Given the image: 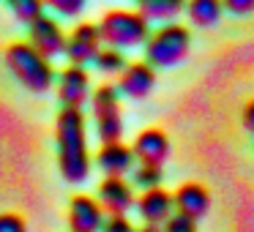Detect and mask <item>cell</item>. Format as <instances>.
<instances>
[{
	"mask_svg": "<svg viewBox=\"0 0 254 232\" xmlns=\"http://www.w3.org/2000/svg\"><path fill=\"white\" fill-rule=\"evenodd\" d=\"M55 142H58V170L66 183H82L90 175V150L88 131H85L82 110L63 107L55 123Z\"/></svg>",
	"mask_w": 254,
	"mask_h": 232,
	"instance_id": "1",
	"label": "cell"
},
{
	"mask_svg": "<svg viewBox=\"0 0 254 232\" xmlns=\"http://www.w3.org/2000/svg\"><path fill=\"white\" fill-rule=\"evenodd\" d=\"M6 66L14 74V79L30 93H47L55 82V68L50 58L33 50L28 41H14L6 47Z\"/></svg>",
	"mask_w": 254,
	"mask_h": 232,
	"instance_id": "2",
	"label": "cell"
},
{
	"mask_svg": "<svg viewBox=\"0 0 254 232\" xmlns=\"http://www.w3.org/2000/svg\"><path fill=\"white\" fill-rule=\"evenodd\" d=\"M189 50H191L189 28L178 22H167L145 39V63H150L153 68L175 66L189 55Z\"/></svg>",
	"mask_w": 254,
	"mask_h": 232,
	"instance_id": "3",
	"label": "cell"
},
{
	"mask_svg": "<svg viewBox=\"0 0 254 232\" xmlns=\"http://www.w3.org/2000/svg\"><path fill=\"white\" fill-rule=\"evenodd\" d=\"M99 33L101 41L107 47H139L145 44V39L150 36V22L142 17L139 11H126V8H112L101 17L99 22Z\"/></svg>",
	"mask_w": 254,
	"mask_h": 232,
	"instance_id": "4",
	"label": "cell"
},
{
	"mask_svg": "<svg viewBox=\"0 0 254 232\" xmlns=\"http://www.w3.org/2000/svg\"><path fill=\"white\" fill-rule=\"evenodd\" d=\"M93 107V120L101 142H118L123 134V117H121V93L115 85H99L90 93Z\"/></svg>",
	"mask_w": 254,
	"mask_h": 232,
	"instance_id": "5",
	"label": "cell"
},
{
	"mask_svg": "<svg viewBox=\"0 0 254 232\" xmlns=\"http://www.w3.org/2000/svg\"><path fill=\"white\" fill-rule=\"evenodd\" d=\"M104 47L99 33V25L93 22H79L71 33L66 36V58L74 63V66H85V63H93L96 52Z\"/></svg>",
	"mask_w": 254,
	"mask_h": 232,
	"instance_id": "6",
	"label": "cell"
},
{
	"mask_svg": "<svg viewBox=\"0 0 254 232\" xmlns=\"http://www.w3.org/2000/svg\"><path fill=\"white\" fill-rule=\"evenodd\" d=\"M58 99L63 107L71 110H82L90 101V77L85 71V66H66L58 77Z\"/></svg>",
	"mask_w": 254,
	"mask_h": 232,
	"instance_id": "7",
	"label": "cell"
},
{
	"mask_svg": "<svg viewBox=\"0 0 254 232\" xmlns=\"http://www.w3.org/2000/svg\"><path fill=\"white\" fill-rule=\"evenodd\" d=\"M28 36H30L28 44L33 50H39L44 58H55L66 50V33H63L61 22L47 17V14H41L36 22L28 25Z\"/></svg>",
	"mask_w": 254,
	"mask_h": 232,
	"instance_id": "8",
	"label": "cell"
},
{
	"mask_svg": "<svg viewBox=\"0 0 254 232\" xmlns=\"http://www.w3.org/2000/svg\"><path fill=\"white\" fill-rule=\"evenodd\" d=\"M153 88H156V71L145 60L126 63V68L118 74V93H123L126 99H145Z\"/></svg>",
	"mask_w": 254,
	"mask_h": 232,
	"instance_id": "9",
	"label": "cell"
},
{
	"mask_svg": "<svg viewBox=\"0 0 254 232\" xmlns=\"http://www.w3.org/2000/svg\"><path fill=\"white\" fill-rule=\"evenodd\" d=\"M104 219L107 216L99 199L88 197V194L71 197V202H68V227H71V232H101Z\"/></svg>",
	"mask_w": 254,
	"mask_h": 232,
	"instance_id": "10",
	"label": "cell"
},
{
	"mask_svg": "<svg viewBox=\"0 0 254 232\" xmlns=\"http://www.w3.org/2000/svg\"><path fill=\"white\" fill-rule=\"evenodd\" d=\"M131 153L139 164H156L161 167L170 156V137H167L161 128H145L137 134L131 145Z\"/></svg>",
	"mask_w": 254,
	"mask_h": 232,
	"instance_id": "11",
	"label": "cell"
},
{
	"mask_svg": "<svg viewBox=\"0 0 254 232\" xmlns=\"http://www.w3.org/2000/svg\"><path fill=\"white\" fill-rule=\"evenodd\" d=\"M134 202H137V199H134V191L123 177L107 175L104 180L99 183V205L104 208V213L123 216Z\"/></svg>",
	"mask_w": 254,
	"mask_h": 232,
	"instance_id": "12",
	"label": "cell"
},
{
	"mask_svg": "<svg viewBox=\"0 0 254 232\" xmlns=\"http://www.w3.org/2000/svg\"><path fill=\"white\" fill-rule=\"evenodd\" d=\"M172 205H175V213L199 221L210 210V194L202 183H183L172 197Z\"/></svg>",
	"mask_w": 254,
	"mask_h": 232,
	"instance_id": "13",
	"label": "cell"
},
{
	"mask_svg": "<svg viewBox=\"0 0 254 232\" xmlns=\"http://www.w3.org/2000/svg\"><path fill=\"white\" fill-rule=\"evenodd\" d=\"M172 194L164 191L161 186H153V188H145L137 199V210L139 216L145 219V224H164L167 219L172 216Z\"/></svg>",
	"mask_w": 254,
	"mask_h": 232,
	"instance_id": "14",
	"label": "cell"
},
{
	"mask_svg": "<svg viewBox=\"0 0 254 232\" xmlns=\"http://www.w3.org/2000/svg\"><path fill=\"white\" fill-rule=\"evenodd\" d=\"M134 153L128 145H123L121 139L118 142H101L99 153H96V164L101 167L104 175H115V177H123L128 170H134Z\"/></svg>",
	"mask_w": 254,
	"mask_h": 232,
	"instance_id": "15",
	"label": "cell"
},
{
	"mask_svg": "<svg viewBox=\"0 0 254 232\" xmlns=\"http://www.w3.org/2000/svg\"><path fill=\"white\" fill-rule=\"evenodd\" d=\"M186 8V0H137V11L142 14L148 22L159 19V22H170Z\"/></svg>",
	"mask_w": 254,
	"mask_h": 232,
	"instance_id": "16",
	"label": "cell"
},
{
	"mask_svg": "<svg viewBox=\"0 0 254 232\" xmlns=\"http://www.w3.org/2000/svg\"><path fill=\"white\" fill-rule=\"evenodd\" d=\"M186 14L191 25L197 28H210L221 19L224 14V3L221 0H186Z\"/></svg>",
	"mask_w": 254,
	"mask_h": 232,
	"instance_id": "17",
	"label": "cell"
},
{
	"mask_svg": "<svg viewBox=\"0 0 254 232\" xmlns=\"http://www.w3.org/2000/svg\"><path fill=\"white\" fill-rule=\"evenodd\" d=\"M96 68H99L101 74H107V77H115V74H121L123 68H126V55H123V50H118V47H101L99 52H96L93 58Z\"/></svg>",
	"mask_w": 254,
	"mask_h": 232,
	"instance_id": "18",
	"label": "cell"
},
{
	"mask_svg": "<svg viewBox=\"0 0 254 232\" xmlns=\"http://www.w3.org/2000/svg\"><path fill=\"white\" fill-rule=\"evenodd\" d=\"M8 11L19 19V22L30 25L44 14V0H6Z\"/></svg>",
	"mask_w": 254,
	"mask_h": 232,
	"instance_id": "19",
	"label": "cell"
},
{
	"mask_svg": "<svg viewBox=\"0 0 254 232\" xmlns=\"http://www.w3.org/2000/svg\"><path fill=\"white\" fill-rule=\"evenodd\" d=\"M134 183H137L139 188L161 186V167H156V164H137V167H134Z\"/></svg>",
	"mask_w": 254,
	"mask_h": 232,
	"instance_id": "20",
	"label": "cell"
},
{
	"mask_svg": "<svg viewBox=\"0 0 254 232\" xmlns=\"http://www.w3.org/2000/svg\"><path fill=\"white\" fill-rule=\"evenodd\" d=\"M85 3L88 0H44V6H50L55 14H61V17H79L85 8Z\"/></svg>",
	"mask_w": 254,
	"mask_h": 232,
	"instance_id": "21",
	"label": "cell"
},
{
	"mask_svg": "<svg viewBox=\"0 0 254 232\" xmlns=\"http://www.w3.org/2000/svg\"><path fill=\"white\" fill-rule=\"evenodd\" d=\"M161 232H197V221L175 213V216H170V219L164 221V230Z\"/></svg>",
	"mask_w": 254,
	"mask_h": 232,
	"instance_id": "22",
	"label": "cell"
},
{
	"mask_svg": "<svg viewBox=\"0 0 254 232\" xmlns=\"http://www.w3.org/2000/svg\"><path fill=\"white\" fill-rule=\"evenodd\" d=\"M0 232H28V224L19 213H0Z\"/></svg>",
	"mask_w": 254,
	"mask_h": 232,
	"instance_id": "23",
	"label": "cell"
},
{
	"mask_svg": "<svg viewBox=\"0 0 254 232\" xmlns=\"http://www.w3.org/2000/svg\"><path fill=\"white\" fill-rule=\"evenodd\" d=\"M101 232H134V227L126 216H110L101 224Z\"/></svg>",
	"mask_w": 254,
	"mask_h": 232,
	"instance_id": "24",
	"label": "cell"
},
{
	"mask_svg": "<svg viewBox=\"0 0 254 232\" xmlns=\"http://www.w3.org/2000/svg\"><path fill=\"white\" fill-rule=\"evenodd\" d=\"M227 11H232L235 17H246L254 11V0H221Z\"/></svg>",
	"mask_w": 254,
	"mask_h": 232,
	"instance_id": "25",
	"label": "cell"
},
{
	"mask_svg": "<svg viewBox=\"0 0 254 232\" xmlns=\"http://www.w3.org/2000/svg\"><path fill=\"white\" fill-rule=\"evenodd\" d=\"M243 128H246V131H252L254 134V99L249 101L246 107H243Z\"/></svg>",
	"mask_w": 254,
	"mask_h": 232,
	"instance_id": "26",
	"label": "cell"
},
{
	"mask_svg": "<svg viewBox=\"0 0 254 232\" xmlns=\"http://www.w3.org/2000/svg\"><path fill=\"white\" fill-rule=\"evenodd\" d=\"M134 232H161L156 224H145V227H139V230H134Z\"/></svg>",
	"mask_w": 254,
	"mask_h": 232,
	"instance_id": "27",
	"label": "cell"
}]
</instances>
